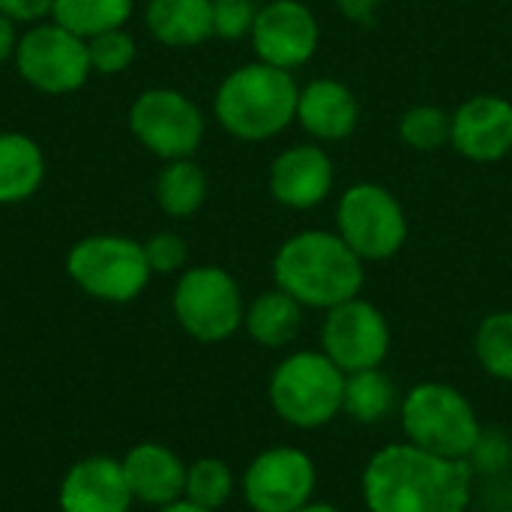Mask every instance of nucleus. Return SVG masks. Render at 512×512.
Wrapping results in <instances>:
<instances>
[{"mask_svg": "<svg viewBox=\"0 0 512 512\" xmlns=\"http://www.w3.org/2000/svg\"><path fill=\"white\" fill-rule=\"evenodd\" d=\"M399 135L411 150L432 153L453 135V117L438 105H414L402 114Z\"/></svg>", "mask_w": 512, "mask_h": 512, "instance_id": "27", "label": "nucleus"}, {"mask_svg": "<svg viewBox=\"0 0 512 512\" xmlns=\"http://www.w3.org/2000/svg\"><path fill=\"white\" fill-rule=\"evenodd\" d=\"M276 288L291 294L303 309H333L360 297L363 261L330 231H300L288 237L273 258Z\"/></svg>", "mask_w": 512, "mask_h": 512, "instance_id": "2", "label": "nucleus"}, {"mask_svg": "<svg viewBox=\"0 0 512 512\" xmlns=\"http://www.w3.org/2000/svg\"><path fill=\"white\" fill-rule=\"evenodd\" d=\"M144 255L150 264V273H180L186 267L189 249L186 240L174 231H156L153 237L144 240Z\"/></svg>", "mask_w": 512, "mask_h": 512, "instance_id": "29", "label": "nucleus"}, {"mask_svg": "<svg viewBox=\"0 0 512 512\" xmlns=\"http://www.w3.org/2000/svg\"><path fill=\"white\" fill-rule=\"evenodd\" d=\"M51 9L54 0H0V12L15 24H39L45 15H51Z\"/></svg>", "mask_w": 512, "mask_h": 512, "instance_id": "31", "label": "nucleus"}, {"mask_svg": "<svg viewBox=\"0 0 512 512\" xmlns=\"http://www.w3.org/2000/svg\"><path fill=\"white\" fill-rule=\"evenodd\" d=\"M243 327L261 348H285L303 327V306L282 288L264 291L249 303Z\"/></svg>", "mask_w": 512, "mask_h": 512, "instance_id": "21", "label": "nucleus"}, {"mask_svg": "<svg viewBox=\"0 0 512 512\" xmlns=\"http://www.w3.org/2000/svg\"><path fill=\"white\" fill-rule=\"evenodd\" d=\"M474 351L492 378L512 381V312H492L480 321Z\"/></svg>", "mask_w": 512, "mask_h": 512, "instance_id": "25", "label": "nucleus"}, {"mask_svg": "<svg viewBox=\"0 0 512 512\" xmlns=\"http://www.w3.org/2000/svg\"><path fill=\"white\" fill-rule=\"evenodd\" d=\"M18 39H21V33H18V24L0 12V63H6L9 57H15Z\"/></svg>", "mask_w": 512, "mask_h": 512, "instance_id": "33", "label": "nucleus"}, {"mask_svg": "<svg viewBox=\"0 0 512 512\" xmlns=\"http://www.w3.org/2000/svg\"><path fill=\"white\" fill-rule=\"evenodd\" d=\"M258 9L261 6H255V0H213V36L222 39L249 36Z\"/></svg>", "mask_w": 512, "mask_h": 512, "instance_id": "30", "label": "nucleus"}, {"mask_svg": "<svg viewBox=\"0 0 512 512\" xmlns=\"http://www.w3.org/2000/svg\"><path fill=\"white\" fill-rule=\"evenodd\" d=\"M345 402V372L324 351L285 357L270 378V405L294 429L312 432L333 423Z\"/></svg>", "mask_w": 512, "mask_h": 512, "instance_id": "5", "label": "nucleus"}, {"mask_svg": "<svg viewBox=\"0 0 512 512\" xmlns=\"http://www.w3.org/2000/svg\"><path fill=\"white\" fill-rule=\"evenodd\" d=\"M450 144L471 162H498L512 150V102L474 96L453 114Z\"/></svg>", "mask_w": 512, "mask_h": 512, "instance_id": "14", "label": "nucleus"}, {"mask_svg": "<svg viewBox=\"0 0 512 512\" xmlns=\"http://www.w3.org/2000/svg\"><path fill=\"white\" fill-rule=\"evenodd\" d=\"M132 501L123 465L108 456L81 459L60 483L63 512H129Z\"/></svg>", "mask_w": 512, "mask_h": 512, "instance_id": "16", "label": "nucleus"}, {"mask_svg": "<svg viewBox=\"0 0 512 512\" xmlns=\"http://www.w3.org/2000/svg\"><path fill=\"white\" fill-rule=\"evenodd\" d=\"M129 492L135 501L150 507H168L174 501H183L186 492V465L177 453H171L162 444H138L126 453L120 462Z\"/></svg>", "mask_w": 512, "mask_h": 512, "instance_id": "17", "label": "nucleus"}, {"mask_svg": "<svg viewBox=\"0 0 512 512\" xmlns=\"http://www.w3.org/2000/svg\"><path fill=\"white\" fill-rule=\"evenodd\" d=\"M15 66L18 75L39 93L63 96L75 93L87 84L93 75L90 57H87V39L69 33L66 27L48 21V24H30L15 48Z\"/></svg>", "mask_w": 512, "mask_h": 512, "instance_id": "9", "label": "nucleus"}, {"mask_svg": "<svg viewBox=\"0 0 512 512\" xmlns=\"http://www.w3.org/2000/svg\"><path fill=\"white\" fill-rule=\"evenodd\" d=\"M297 99L300 90L291 72L258 60L225 75L213 111L219 126L234 138L267 141L297 120Z\"/></svg>", "mask_w": 512, "mask_h": 512, "instance_id": "3", "label": "nucleus"}, {"mask_svg": "<svg viewBox=\"0 0 512 512\" xmlns=\"http://www.w3.org/2000/svg\"><path fill=\"white\" fill-rule=\"evenodd\" d=\"M144 24L168 48H195L213 36V0H147Z\"/></svg>", "mask_w": 512, "mask_h": 512, "instance_id": "19", "label": "nucleus"}, {"mask_svg": "<svg viewBox=\"0 0 512 512\" xmlns=\"http://www.w3.org/2000/svg\"><path fill=\"white\" fill-rule=\"evenodd\" d=\"M177 324L198 342H225L243 327V294L222 267H192L174 288Z\"/></svg>", "mask_w": 512, "mask_h": 512, "instance_id": "7", "label": "nucleus"}, {"mask_svg": "<svg viewBox=\"0 0 512 512\" xmlns=\"http://www.w3.org/2000/svg\"><path fill=\"white\" fill-rule=\"evenodd\" d=\"M135 39L132 33H126L123 27L117 30H105L93 39H87V57H90V69L96 75H120L135 63Z\"/></svg>", "mask_w": 512, "mask_h": 512, "instance_id": "28", "label": "nucleus"}, {"mask_svg": "<svg viewBox=\"0 0 512 512\" xmlns=\"http://www.w3.org/2000/svg\"><path fill=\"white\" fill-rule=\"evenodd\" d=\"M405 438L444 459H471L483 429L474 405L450 384H417L402 396L399 405Z\"/></svg>", "mask_w": 512, "mask_h": 512, "instance_id": "4", "label": "nucleus"}, {"mask_svg": "<svg viewBox=\"0 0 512 512\" xmlns=\"http://www.w3.org/2000/svg\"><path fill=\"white\" fill-rule=\"evenodd\" d=\"M297 512H342L339 507H333V504H306L303 510Z\"/></svg>", "mask_w": 512, "mask_h": 512, "instance_id": "35", "label": "nucleus"}, {"mask_svg": "<svg viewBox=\"0 0 512 512\" xmlns=\"http://www.w3.org/2000/svg\"><path fill=\"white\" fill-rule=\"evenodd\" d=\"M336 234L366 261L393 258L408 240V219L402 204L378 183L351 186L336 210Z\"/></svg>", "mask_w": 512, "mask_h": 512, "instance_id": "10", "label": "nucleus"}, {"mask_svg": "<svg viewBox=\"0 0 512 512\" xmlns=\"http://www.w3.org/2000/svg\"><path fill=\"white\" fill-rule=\"evenodd\" d=\"M129 132L153 156L192 159L204 141L201 108L174 87H150L129 105Z\"/></svg>", "mask_w": 512, "mask_h": 512, "instance_id": "8", "label": "nucleus"}, {"mask_svg": "<svg viewBox=\"0 0 512 512\" xmlns=\"http://www.w3.org/2000/svg\"><path fill=\"white\" fill-rule=\"evenodd\" d=\"M321 348L345 375L381 369L390 354V324L375 303L360 297L345 300L327 309Z\"/></svg>", "mask_w": 512, "mask_h": 512, "instance_id": "11", "label": "nucleus"}, {"mask_svg": "<svg viewBox=\"0 0 512 512\" xmlns=\"http://www.w3.org/2000/svg\"><path fill=\"white\" fill-rule=\"evenodd\" d=\"M207 201V174L192 159L165 162L156 177V204L171 219H189Z\"/></svg>", "mask_w": 512, "mask_h": 512, "instance_id": "22", "label": "nucleus"}, {"mask_svg": "<svg viewBox=\"0 0 512 512\" xmlns=\"http://www.w3.org/2000/svg\"><path fill=\"white\" fill-rule=\"evenodd\" d=\"M378 3H381V0H336L339 12H342L345 18H351V21H357V24H366V27L375 21Z\"/></svg>", "mask_w": 512, "mask_h": 512, "instance_id": "32", "label": "nucleus"}, {"mask_svg": "<svg viewBox=\"0 0 512 512\" xmlns=\"http://www.w3.org/2000/svg\"><path fill=\"white\" fill-rule=\"evenodd\" d=\"M159 512H213V510H204V507H198V504H192V501H174V504H168V507H162Z\"/></svg>", "mask_w": 512, "mask_h": 512, "instance_id": "34", "label": "nucleus"}, {"mask_svg": "<svg viewBox=\"0 0 512 512\" xmlns=\"http://www.w3.org/2000/svg\"><path fill=\"white\" fill-rule=\"evenodd\" d=\"M396 399H399L396 384L381 369H366V372L345 375L342 411L360 426H375V423L387 420L390 411L396 408Z\"/></svg>", "mask_w": 512, "mask_h": 512, "instance_id": "23", "label": "nucleus"}, {"mask_svg": "<svg viewBox=\"0 0 512 512\" xmlns=\"http://www.w3.org/2000/svg\"><path fill=\"white\" fill-rule=\"evenodd\" d=\"M360 105L354 93L333 78H318L300 90L297 120L318 141H342L354 132Z\"/></svg>", "mask_w": 512, "mask_h": 512, "instance_id": "18", "label": "nucleus"}, {"mask_svg": "<svg viewBox=\"0 0 512 512\" xmlns=\"http://www.w3.org/2000/svg\"><path fill=\"white\" fill-rule=\"evenodd\" d=\"M471 489L468 459H444L411 441L378 450L363 471L369 512H468Z\"/></svg>", "mask_w": 512, "mask_h": 512, "instance_id": "1", "label": "nucleus"}, {"mask_svg": "<svg viewBox=\"0 0 512 512\" xmlns=\"http://www.w3.org/2000/svg\"><path fill=\"white\" fill-rule=\"evenodd\" d=\"M318 483L315 462L297 447L258 453L243 474V498L255 512H297L312 504Z\"/></svg>", "mask_w": 512, "mask_h": 512, "instance_id": "12", "label": "nucleus"}, {"mask_svg": "<svg viewBox=\"0 0 512 512\" xmlns=\"http://www.w3.org/2000/svg\"><path fill=\"white\" fill-rule=\"evenodd\" d=\"M69 279L93 300L132 303L150 282L144 243L123 234L81 237L66 255Z\"/></svg>", "mask_w": 512, "mask_h": 512, "instance_id": "6", "label": "nucleus"}, {"mask_svg": "<svg viewBox=\"0 0 512 512\" xmlns=\"http://www.w3.org/2000/svg\"><path fill=\"white\" fill-rule=\"evenodd\" d=\"M252 48L261 63L297 69L312 60L321 30L312 9L300 0H273L258 9L252 24Z\"/></svg>", "mask_w": 512, "mask_h": 512, "instance_id": "13", "label": "nucleus"}, {"mask_svg": "<svg viewBox=\"0 0 512 512\" xmlns=\"http://www.w3.org/2000/svg\"><path fill=\"white\" fill-rule=\"evenodd\" d=\"M132 18V0H54L51 21L81 39L117 30Z\"/></svg>", "mask_w": 512, "mask_h": 512, "instance_id": "24", "label": "nucleus"}, {"mask_svg": "<svg viewBox=\"0 0 512 512\" xmlns=\"http://www.w3.org/2000/svg\"><path fill=\"white\" fill-rule=\"evenodd\" d=\"M234 495V474L222 459H198L195 465L186 468V492L183 498L204 507V510H219L228 504Z\"/></svg>", "mask_w": 512, "mask_h": 512, "instance_id": "26", "label": "nucleus"}, {"mask_svg": "<svg viewBox=\"0 0 512 512\" xmlns=\"http://www.w3.org/2000/svg\"><path fill=\"white\" fill-rule=\"evenodd\" d=\"M45 180V153L24 132H0V204H21Z\"/></svg>", "mask_w": 512, "mask_h": 512, "instance_id": "20", "label": "nucleus"}, {"mask_svg": "<svg viewBox=\"0 0 512 512\" xmlns=\"http://www.w3.org/2000/svg\"><path fill=\"white\" fill-rule=\"evenodd\" d=\"M333 189V162L315 144L282 150L270 165V192L291 210H309Z\"/></svg>", "mask_w": 512, "mask_h": 512, "instance_id": "15", "label": "nucleus"}]
</instances>
